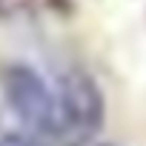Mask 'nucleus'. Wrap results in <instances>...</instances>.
<instances>
[{
    "instance_id": "obj_2",
    "label": "nucleus",
    "mask_w": 146,
    "mask_h": 146,
    "mask_svg": "<svg viewBox=\"0 0 146 146\" xmlns=\"http://www.w3.org/2000/svg\"><path fill=\"white\" fill-rule=\"evenodd\" d=\"M0 89L9 109L29 132L57 137V98L35 66L6 63L0 69Z\"/></svg>"
},
{
    "instance_id": "obj_4",
    "label": "nucleus",
    "mask_w": 146,
    "mask_h": 146,
    "mask_svg": "<svg viewBox=\"0 0 146 146\" xmlns=\"http://www.w3.org/2000/svg\"><path fill=\"white\" fill-rule=\"evenodd\" d=\"M100 146H115V143H100Z\"/></svg>"
},
{
    "instance_id": "obj_1",
    "label": "nucleus",
    "mask_w": 146,
    "mask_h": 146,
    "mask_svg": "<svg viewBox=\"0 0 146 146\" xmlns=\"http://www.w3.org/2000/svg\"><path fill=\"white\" fill-rule=\"evenodd\" d=\"M57 140L66 146L92 143L106 120V100L98 80L86 69H75L60 75L57 83Z\"/></svg>"
},
{
    "instance_id": "obj_3",
    "label": "nucleus",
    "mask_w": 146,
    "mask_h": 146,
    "mask_svg": "<svg viewBox=\"0 0 146 146\" xmlns=\"http://www.w3.org/2000/svg\"><path fill=\"white\" fill-rule=\"evenodd\" d=\"M40 3H43V0H0V20L17 17V15H29Z\"/></svg>"
}]
</instances>
